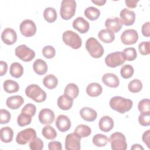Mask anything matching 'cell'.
Here are the masks:
<instances>
[{
  "label": "cell",
  "mask_w": 150,
  "mask_h": 150,
  "mask_svg": "<svg viewBox=\"0 0 150 150\" xmlns=\"http://www.w3.org/2000/svg\"><path fill=\"white\" fill-rule=\"evenodd\" d=\"M109 104L112 110L121 114H124L129 111L133 105L131 100L121 96H114L112 97L110 100Z\"/></svg>",
  "instance_id": "6da1fadb"
},
{
  "label": "cell",
  "mask_w": 150,
  "mask_h": 150,
  "mask_svg": "<svg viewBox=\"0 0 150 150\" xmlns=\"http://www.w3.org/2000/svg\"><path fill=\"white\" fill-rule=\"evenodd\" d=\"M27 97L37 103L44 101L46 98V93L38 85L33 84L28 86L25 89Z\"/></svg>",
  "instance_id": "7a4b0ae2"
},
{
  "label": "cell",
  "mask_w": 150,
  "mask_h": 150,
  "mask_svg": "<svg viewBox=\"0 0 150 150\" xmlns=\"http://www.w3.org/2000/svg\"><path fill=\"white\" fill-rule=\"evenodd\" d=\"M86 48L90 56L94 58H100L104 54V48L98 40L93 37L89 38L86 42Z\"/></svg>",
  "instance_id": "3957f363"
},
{
  "label": "cell",
  "mask_w": 150,
  "mask_h": 150,
  "mask_svg": "<svg viewBox=\"0 0 150 150\" xmlns=\"http://www.w3.org/2000/svg\"><path fill=\"white\" fill-rule=\"evenodd\" d=\"M76 9V2L74 0H63L61 2L60 15L64 20H69L74 16Z\"/></svg>",
  "instance_id": "277c9868"
},
{
  "label": "cell",
  "mask_w": 150,
  "mask_h": 150,
  "mask_svg": "<svg viewBox=\"0 0 150 150\" xmlns=\"http://www.w3.org/2000/svg\"><path fill=\"white\" fill-rule=\"evenodd\" d=\"M64 43L74 49H79L82 45V40L79 35L72 30H66L62 35Z\"/></svg>",
  "instance_id": "5b68a950"
},
{
  "label": "cell",
  "mask_w": 150,
  "mask_h": 150,
  "mask_svg": "<svg viewBox=\"0 0 150 150\" xmlns=\"http://www.w3.org/2000/svg\"><path fill=\"white\" fill-rule=\"evenodd\" d=\"M111 149L114 150H125L127 144L125 135L120 132L112 134L109 138Z\"/></svg>",
  "instance_id": "8992f818"
},
{
  "label": "cell",
  "mask_w": 150,
  "mask_h": 150,
  "mask_svg": "<svg viewBox=\"0 0 150 150\" xmlns=\"http://www.w3.org/2000/svg\"><path fill=\"white\" fill-rule=\"evenodd\" d=\"M15 53L18 58L25 62L31 61L35 57V52L25 45H21L16 47Z\"/></svg>",
  "instance_id": "52a82bcc"
},
{
  "label": "cell",
  "mask_w": 150,
  "mask_h": 150,
  "mask_svg": "<svg viewBox=\"0 0 150 150\" xmlns=\"http://www.w3.org/2000/svg\"><path fill=\"white\" fill-rule=\"evenodd\" d=\"M125 57L121 52H115L108 54L105 58L106 65L110 67H116L124 63Z\"/></svg>",
  "instance_id": "ba28073f"
},
{
  "label": "cell",
  "mask_w": 150,
  "mask_h": 150,
  "mask_svg": "<svg viewBox=\"0 0 150 150\" xmlns=\"http://www.w3.org/2000/svg\"><path fill=\"white\" fill-rule=\"evenodd\" d=\"M36 137V131L31 128H26L18 133L16 141L19 145H25Z\"/></svg>",
  "instance_id": "9c48e42d"
},
{
  "label": "cell",
  "mask_w": 150,
  "mask_h": 150,
  "mask_svg": "<svg viewBox=\"0 0 150 150\" xmlns=\"http://www.w3.org/2000/svg\"><path fill=\"white\" fill-rule=\"evenodd\" d=\"M81 137L75 132L67 135L65 138V148L67 150H79Z\"/></svg>",
  "instance_id": "30bf717a"
},
{
  "label": "cell",
  "mask_w": 150,
  "mask_h": 150,
  "mask_svg": "<svg viewBox=\"0 0 150 150\" xmlns=\"http://www.w3.org/2000/svg\"><path fill=\"white\" fill-rule=\"evenodd\" d=\"M19 28L22 35L26 37H31L36 32V26L35 22L30 19L23 21L20 24Z\"/></svg>",
  "instance_id": "8fae6325"
},
{
  "label": "cell",
  "mask_w": 150,
  "mask_h": 150,
  "mask_svg": "<svg viewBox=\"0 0 150 150\" xmlns=\"http://www.w3.org/2000/svg\"><path fill=\"white\" fill-rule=\"evenodd\" d=\"M121 42L126 45L135 44L138 40V34L135 29L125 30L121 35Z\"/></svg>",
  "instance_id": "7c38bea8"
},
{
  "label": "cell",
  "mask_w": 150,
  "mask_h": 150,
  "mask_svg": "<svg viewBox=\"0 0 150 150\" xmlns=\"http://www.w3.org/2000/svg\"><path fill=\"white\" fill-rule=\"evenodd\" d=\"M54 112L49 108H43L39 112L38 118L40 122L44 125L51 124L54 120Z\"/></svg>",
  "instance_id": "4fadbf2b"
},
{
  "label": "cell",
  "mask_w": 150,
  "mask_h": 150,
  "mask_svg": "<svg viewBox=\"0 0 150 150\" xmlns=\"http://www.w3.org/2000/svg\"><path fill=\"white\" fill-rule=\"evenodd\" d=\"M120 20L122 23L125 26H131L134 24L135 20V14L133 11L124 8L120 13Z\"/></svg>",
  "instance_id": "5bb4252c"
},
{
  "label": "cell",
  "mask_w": 150,
  "mask_h": 150,
  "mask_svg": "<svg viewBox=\"0 0 150 150\" xmlns=\"http://www.w3.org/2000/svg\"><path fill=\"white\" fill-rule=\"evenodd\" d=\"M1 39L4 43L11 45L16 42L17 35L13 29L7 28L3 30L1 34Z\"/></svg>",
  "instance_id": "9a60e30c"
},
{
  "label": "cell",
  "mask_w": 150,
  "mask_h": 150,
  "mask_svg": "<svg viewBox=\"0 0 150 150\" xmlns=\"http://www.w3.org/2000/svg\"><path fill=\"white\" fill-rule=\"evenodd\" d=\"M55 124L60 131L64 132L70 128L71 121L67 116L62 114L57 117Z\"/></svg>",
  "instance_id": "2e32d148"
},
{
  "label": "cell",
  "mask_w": 150,
  "mask_h": 150,
  "mask_svg": "<svg viewBox=\"0 0 150 150\" xmlns=\"http://www.w3.org/2000/svg\"><path fill=\"white\" fill-rule=\"evenodd\" d=\"M73 27L80 33H85L90 28L89 23L83 17H77L73 22Z\"/></svg>",
  "instance_id": "e0dca14e"
},
{
  "label": "cell",
  "mask_w": 150,
  "mask_h": 150,
  "mask_svg": "<svg viewBox=\"0 0 150 150\" xmlns=\"http://www.w3.org/2000/svg\"><path fill=\"white\" fill-rule=\"evenodd\" d=\"M105 26L107 29L116 33L121 30L122 26V23L119 18L115 17L113 18L107 19L105 22Z\"/></svg>",
  "instance_id": "ac0fdd59"
},
{
  "label": "cell",
  "mask_w": 150,
  "mask_h": 150,
  "mask_svg": "<svg viewBox=\"0 0 150 150\" xmlns=\"http://www.w3.org/2000/svg\"><path fill=\"white\" fill-rule=\"evenodd\" d=\"M102 81L105 86L111 88H116L120 84L118 77L111 73L104 74L102 77Z\"/></svg>",
  "instance_id": "d6986e66"
},
{
  "label": "cell",
  "mask_w": 150,
  "mask_h": 150,
  "mask_svg": "<svg viewBox=\"0 0 150 150\" xmlns=\"http://www.w3.org/2000/svg\"><path fill=\"white\" fill-rule=\"evenodd\" d=\"M24 103L23 97L21 96H13L8 97L6 101L8 107L12 110H16L22 106Z\"/></svg>",
  "instance_id": "ffe728a7"
},
{
  "label": "cell",
  "mask_w": 150,
  "mask_h": 150,
  "mask_svg": "<svg viewBox=\"0 0 150 150\" xmlns=\"http://www.w3.org/2000/svg\"><path fill=\"white\" fill-rule=\"evenodd\" d=\"M81 117L85 121L88 122L94 121L97 117V112L90 107H83L80 111Z\"/></svg>",
  "instance_id": "44dd1931"
},
{
  "label": "cell",
  "mask_w": 150,
  "mask_h": 150,
  "mask_svg": "<svg viewBox=\"0 0 150 150\" xmlns=\"http://www.w3.org/2000/svg\"><path fill=\"white\" fill-rule=\"evenodd\" d=\"M98 126L101 131L104 132H109L114 127V121L112 118L109 116H103L99 121Z\"/></svg>",
  "instance_id": "7402d4cb"
},
{
  "label": "cell",
  "mask_w": 150,
  "mask_h": 150,
  "mask_svg": "<svg viewBox=\"0 0 150 150\" xmlns=\"http://www.w3.org/2000/svg\"><path fill=\"white\" fill-rule=\"evenodd\" d=\"M47 65L45 61L41 59H36L33 64V69L38 75H43L47 71Z\"/></svg>",
  "instance_id": "603a6c76"
},
{
  "label": "cell",
  "mask_w": 150,
  "mask_h": 150,
  "mask_svg": "<svg viewBox=\"0 0 150 150\" xmlns=\"http://www.w3.org/2000/svg\"><path fill=\"white\" fill-rule=\"evenodd\" d=\"M73 99L64 94L59 96L57 101L58 107L63 110H70L73 105Z\"/></svg>",
  "instance_id": "cb8c5ba5"
},
{
  "label": "cell",
  "mask_w": 150,
  "mask_h": 150,
  "mask_svg": "<svg viewBox=\"0 0 150 150\" xmlns=\"http://www.w3.org/2000/svg\"><path fill=\"white\" fill-rule=\"evenodd\" d=\"M98 37L105 43H110L115 39L114 33L107 29L101 30L98 33Z\"/></svg>",
  "instance_id": "d4e9b609"
},
{
  "label": "cell",
  "mask_w": 150,
  "mask_h": 150,
  "mask_svg": "<svg viewBox=\"0 0 150 150\" xmlns=\"http://www.w3.org/2000/svg\"><path fill=\"white\" fill-rule=\"evenodd\" d=\"M103 91L101 86L97 83H91L86 87V93L90 97H97Z\"/></svg>",
  "instance_id": "484cf974"
},
{
  "label": "cell",
  "mask_w": 150,
  "mask_h": 150,
  "mask_svg": "<svg viewBox=\"0 0 150 150\" xmlns=\"http://www.w3.org/2000/svg\"><path fill=\"white\" fill-rule=\"evenodd\" d=\"M13 136V132L9 127H5L0 130V137L2 142L5 143H9L12 141Z\"/></svg>",
  "instance_id": "4316f807"
},
{
  "label": "cell",
  "mask_w": 150,
  "mask_h": 150,
  "mask_svg": "<svg viewBox=\"0 0 150 150\" xmlns=\"http://www.w3.org/2000/svg\"><path fill=\"white\" fill-rule=\"evenodd\" d=\"M79 87L74 83L68 84L64 88V94L73 100L79 96Z\"/></svg>",
  "instance_id": "83f0119b"
},
{
  "label": "cell",
  "mask_w": 150,
  "mask_h": 150,
  "mask_svg": "<svg viewBox=\"0 0 150 150\" xmlns=\"http://www.w3.org/2000/svg\"><path fill=\"white\" fill-rule=\"evenodd\" d=\"M43 84L45 87L52 90L57 86L58 84V80L54 75L49 74L43 78Z\"/></svg>",
  "instance_id": "f1b7e54d"
},
{
  "label": "cell",
  "mask_w": 150,
  "mask_h": 150,
  "mask_svg": "<svg viewBox=\"0 0 150 150\" xmlns=\"http://www.w3.org/2000/svg\"><path fill=\"white\" fill-rule=\"evenodd\" d=\"M10 74L15 78L21 77L23 73V67L21 64L18 62L12 63L10 66Z\"/></svg>",
  "instance_id": "f546056e"
},
{
  "label": "cell",
  "mask_w": 150,
  "mask_h": 150,
  "mask_svg": "<svg viewBox=\"0 0 150 150\" xmlns=\"http://www.w3.org/2000/svg\"><path fill=\"white\" fill-rule=\"evenodd\" d=\"M4 89L8 93H13L18 91L19 86L16 81L12 80H6L4 82Z\"/></svg>",
  "instance_id": "4dcf8cb0"
},
{
  "label": "cell",
  "mask_w": 150,
  "mask_h": 150,
  "mask_svg": "<svg viewBox=\"0 0 150 150\" xmlns=\"http://www.w3.org/2000/svg\"><path fill=\"white\" fill-rule=\"evenodd\" d=\"M84 15L90 21H95L99 18L100 11L95 7L89 6L85 9Z\"/></svg>",
  "instance_id": "1f68e13d"
},
{
  "label": "cell",
  "mask_w": 150,
  "mask_h": 150,
  "mask_svg": "<svg viewBox=\"0 0 150 150\" xmlns=\"http://www.w3.org/2000/svg\"><path fill=\"white\" fill-rule=\"evenodd\" d=\"M43 16L45 19L49 23L54 22L57 19V12L54 8L48 7L46 8L43 12Z\"/></svg>",
  "instance_id": "d6a6232c"
},
{
  "label": "cell",
  "mask_w": 150,
  "mask_h": 150,
  "mask_svg": "<svg viewBox=\"0 0 150 150\" xmlns=\"http://www.w3.org/2000/svg\"><path fill=\"white\" fill-rule=\"evenodd\" d=\"M108 141L109 138L106 135L101 134H96L93 137V143L96 146H104L107 145Z\"/></svg>",
  "instance_id": "836d02e7"
},
{
  "label": "cell",
  "mask_w": 150,
  "mask_h": 150,
  "mask_svg": "<svg viewBox=\"0 0 150 150\" xmlns=\"http://www.w3.org/2000/svg\"><path fill=\"white\" fill-rule=\"evenodd\" d=\"M74 131V132L77 134L81 138L87 137L91 133V128L88 126L84 124H80L77 125Z\"/></svg>",
  "instance_id": "e575fe53"
},
{
  "label": "cell",
  "mask_w": 150,
  "mask_h": 150,
  "mask_svg": "<svg viewBox=\"0 0 150 150\" xmlns=\"http://www.w3.org/2000/svg\"><path fill=\"white\" fill-rule=\"evenodd\" d=\"M42 135L47 139H54L57 136V132L54 128L50 125H46L44 127L42 131Z\"/></svg>",
  "instance_id": "d590c367"
},
{
  "label": "cell",
  "mask_w": 150,
  "mask_h": 150,
  "mask_svg": "<svg viewBox=\"0 0 150 150\" xmlns=\"http://www.w3.org/2000/svg\"><path fill=\"white\" fill-rule=\"evenodd\" d=\"M128 88L131 93H138L142 88V83L138 79H134L129 83L128 85Z\"/></svg>",
  "instance_id": "8d00e7d4"
},
{
  "label": "cell",
  "mask_w": 150,
  "mask_h": 150,
  "mask_svg": "<svg viewBox=\"0 0 150 150\" xmlns=\"http://www.w3.org/2000/svg\"><path fill=\"white\" fill-rule=\"evenodd\" d=\"M31 121L32 116L23 112H21L17 118V123L20 127H24L29 125L31 123Z\"/></svg>",
  "instance_id": "74e56055"
},
{
  "label": "cell",
  "mask_w": 150,
  "mask_h": 150,
  "mask_svg": "<svg viewBox=\"0 0 150 150\" xmlns=\"http://www.w3.org/2000/svg\"><path fill=\"white\" fill-rule=\"evenodd\" d=\"M134 73V68L130 64H125L121 68L120 74L121 77L124 79H129L131 77Z\"/></svg>",
  "instance_id": "f35d334b"
},
{
  "label": "cell",
  "mask_w": 150,
  "mask_h": 150,
  "mask_svg": "<svg viewBox=\"0 0 150 150\" xmlns=\"http://www.w3.org/2000/svg\"><path fill=\"white\" fill-rule=\"evenodd\" d=\"M122 54L125 57V60L133 61L137 57V51L134 47H127L123 50Z\"/></svg>",
  "instance_id": "ab89813d"
},
{
  "label": "cell",
  "mask_w": 150,
  "mask_h": 150,
  "mask_svg": "<svg viewBox=\"0 0 150 150\" xmlns=\"http://www.w3.org/2000/svg\"><path fill=\"white\" fill-rule=\"evenodd\" d=\"M138 122L142 126H149L150 125V111L141 112L138 117Z\"/></svg>",
  "instance_id": "60d3db41"
},
{
  "label": "cell",
  "mask_w": 150,
  "mask_h": 150,
  "mask_svg": "<svg viewBox=\"0 0 150 150\" xmlns=\"http://www.w3.org/2000/svg\"><path fill=\"white\" fill-rule=\"evenodd\" d=\"M43 141L37 137H35L29 142V148L32 150H41L43 148Z\"/></svg>",
  "instance_id": "b9f144b4"
},
{
  "label": "cell",
  "mask_w": 150,
  "mask_h": 150,
  "mask_svg": "<svg viewBox=\"0 0 150 150\" xmlns=\"http://www.w3.org/2000/svg\"><path fill=\"white\" fill-rule=\"evenodd\" d=\"M43 56L47 59H52L56 54L55 49L52 46H46L42 49Z\"/></svg>",
  "instance_id": "7bdbcfd3"
},
{
  "label": "cell",
  "mask_w": 150,
  "mask_h": 150,
  "mask_svg": "<svg viewBox=\"0 0 150 150\" xmlns=\"http://www.w3.org/2000/svg\"><path fill=\"white\" fill-rule=\"evenodd\" d=\"M139 53L142 55H148L150 53V42H142L138 45Z\"/></svg>",
  "instance_id": "ee69618b"
},
{
  "label": "cell",
  "mask_w": 150,
  "mask_h": 150,
  "mask_svg": "<svg viewBox=\"0 0 150 150\" xmlns=\"http://www.w3.org/2000/svg\"><path fill=\"white\" fill-rule=\"evenodd\" d=\"M149 105H150V101L148 98H145L141 100L138 105V110L140 112H147L150 111L149 110Z\"/></svg>",
  "instance_id": "f6af8a7d"
},
{
  "label": "cell",
  "mask_w": 150,
  "mask_h": 150,
  "mask_svg": "<svg viewBox=\"0 0 150 150\" xmlns=\"http://www.w3.org/2000/svg\"><path fill=\"white\" fill-rule=\"evenodd\" d=\"M11 115L10 112L5 109H1L0 110V123L1 124H7L11 120Z\"/></svg>",
  "instance_id": "bcb514c9"
},
{
  "label": "cell",
  "mask_w": 150,
  "mask_h": 150,
  "mask_svg": "<svg viewBox=\"0 0 150 150\" xmlns=\"http://www.w3.org/2000/svg\"><path fill=\"white\" fill-rule=\"evenodd\" d=\"M36 106L33 104L28 103L23 107V108L22 109L21 112L27 114L33 117L35 115V114L36 113Z\"/></svg>",
  "instance_id": "7dc6e473"
},
{
  "label": "cell",
  "mask_w": 150,
  "mask_h": 150,
  "mask_svg": "<svg viewBox=\"0 0 150 150\" xmlns=\"http://www.w3.org/2000/svg\"><path fill=\"white\" fill-rule=\"evenodd\" d=\"M49 150H62V144L59 141H51L48 144Z\"/></svg>",
  "instance_id": "c3c4849f"
},
{
  "label": "cell",
  "mask_w": 150,
  "mask_h": 150,
  "mask_svg": "<svg viewBox=\"0 0 150 150\" xmlns=\"http://www.w3.org/2000/svg\"><path fill=\"white\" fill-rule=\"evenodd\" d=\"M141 31L143 36L145 37H149L150 36V22H147L142 25Z\"/></svg>",
  "instance_id": "681fc988"
},
{
  "label": "cell",
  "mask_w": 150,
  "mask_h": 150,
  "mask_svg": "<svg viewBox=\"0 0 150 150\" xmlns=\"http://www.w3.org/2000/svg\"><path fill=\"white\" fill-rule=\"evenodd\" d=\"M142 139L143 142L146 144L148 148L150 147V130L148 129L146 131L144 132L142 134Z\"/></svg>",
  "instance_id": "f907efd6"
},
{
  "label": "cell",
  "mask_w": 150,
  "mask_h": 150,
  "mask_svg": "<svg viewBox=\"0 0 150 150\" xmlns=\"http://www.w3.org/2000/svg\"><path fill=\"white\" fill-rule=\"evenodd\" d=\"M8 69V64L5 62H0V76H2L6 73Z\"/></svg>",
  "instance_id": "816d5d0a"
},
{
  "label": "cell",
  "mask_w": 150,
  "mask_h": 150,
  "mask_svg": "<svg viewBox=\"0 0 150 150\" xmlns=\"http://www.w3.org/2000/svg\"><path fill=\"white\" fill-rule=\"evenodd\" d=\"M139 1H135V0H126L125 1L126 5L129 8H135Z\"/></svg>",
  "instance_id": "f5cc1de1"
},
{
  "label": "cell",
  "mask_w": 150,
  "mask_h": 150,
  "mask_svg": "<svg viewBox=\"0 0 150 150\" xmlns=\"http://www.w3.org/2000/svg\"><path fill=\"white\" fill-rule=\"evenodd\" d=\"M91 2L93 3V4H95L96 5H98V6H102V5H104L105 2H106V1L105 0H97V1H93L92 0Z\"/></svg>",
  "instance_id": "db71d44e"
},
{
  "label": "cell",
  "mask_w": 150,
  "mask_h": 150,
  "mask_svg": "<svg viewBox=\"0 0 150 150\" xmlns=\"http://www.w3.org/2000/svg\"><path fill=\"white\" fill-rule=\"evenodd\" d=\"M131 149H141V150H143L144 149V148L139 144H134L131 148Z\"/></svg>",
  "instance_id": "11a10c76"
}]
</instances>
